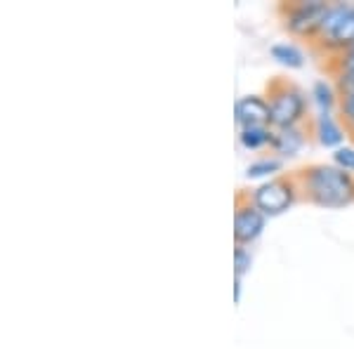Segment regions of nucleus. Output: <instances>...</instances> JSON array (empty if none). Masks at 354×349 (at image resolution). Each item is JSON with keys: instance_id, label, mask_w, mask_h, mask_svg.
Returning <instances> with one entry per match:
<instances>
[{"instance_id": "f257e3e1", "label": "nucleus", "mask_w": 354, "mask_h": 349, "mask_svg": "<svg viewBox=\"0 0 354 349\" xmlns=\"http://www.w3.org/2000/svg\"><path fill=\"white\" fill-rule=\"evenodd\" d=\"M305 194L310 201L324 208H340L354 201V180L350 173L330 165H312L302 170Z\"/></svg>"}, {"instance_id": "f03ea898", "label": "nucleus", "mask_w": 354, "mask_h": 349, "mask_svg": "<svg viewBox=\"0 0 354 349\" xmlns=\"http://www.w3.org/2000/svg\"><path fill=\"white\" fill-rule=\"evenodd\" d=\"M317 38L328 50L354 48V8L352 5H330L322 21Z\"/></svg>"}, {"instance_id": "7ed1b4c3", "label": "nucleus", "mask_w": 354, "mask_h": 349, "mask_svg": "<svg viewBox=\"0 0 354 349\" xmlns=\"http://www.w3.org/2000/svg\"><path fill=\"white\" fill-rule=\"evenodd\" d=\"M267 104H270V121L277 128H293L305 116V97L290 83H272Z\"/></svg>"}, {"instance_id": "20e7f679", "label": "nucleus", "mask_w": 354, "mask_h": 349, "mask_svg": "<svg viewBox=\"0 0 354 349\" xmlns=\"http://www.w3.org/2000/svg\"><path fill=\"white\" fill-rule=\"evenodd\" d=\"M295 198V182L293 180H272L260 189H255L253 203L262 210V215H281L290 208Z\"/></svg>"}, {"instance_id": "39448f33", "label": "nucleus", "mask_w": 354, "mask_h": 349, "mask_svg": "<svg viewBox=\"0 0 354 349\" xmlns=\"http://www.w3.org/2000/svg\"><path fill=\"white\" fill-rule=\"evenodd\" d=\"M330 5L324 0H310V3H295L288 8V28L298 36H317L322 21L326 17Z\"/></svg>"}, {"instance_id": "423d86ee", "label": "nucleus", "mask_w": 354, "mask_h": 349, "mask_svg": "<svg viewBox=\"0 0 354 349\" xmlns=\"http://www.w3.org/2000/svg\"><path fill=\"white\" fill-rule=\"evenodd\" d=\"M265 227V215L255 203H236V213H234V238L236 245L250 243L262 234Z\"/></svg>"}, {"instance_id": "0eeeda50", "label": "nucleus", "mask_w": 354, "mask_h": 349, "mask_svg": "<svg viewBox=\"0 0 354 349\" xmlns=\"http://www.w3.org/2000/svg\"><path fill=\"white\" fill-rule=\"evenodd\" d=\"M236 121L243 125V128H250V125H267L270 121V104H267L262 97H243V100L236 102Z\"/></svg>"}, {"instance_id": "6e6552de", "label": "nucleus", "mask_w": 354, "mask_h": 349, "mask_svg": "<svg viewBox=\"0 0 354 349\" xmlns=\"http://www.w3.org/2000/svg\"><path fill=\"white\" fill-rule=\"evenodd\" d=\"M302 142H305V137L298 128H279L277 133H274V140H272V147L277 149L279 153H283V156H293V153L300 151Z\"/></svg>"}, {"instance_id": "1a4fd4ad", "label": "nucleus", "mask_w": 354, "mask_h": 349, "mask_svg": "<svg viewBox=\"0 0 354 349\" xmlns=\"http://www.w3.org/2000/svg\"><path fill=\"white\" fill-rule=\"evenodd\" d=\"M239 140L245 149H262L265 144H272L274 133L267 125H250V128H241Z\"/></svg>"}, {"instance_id": "9d476101", "label": "nucleus", "mask_w": 354, "mask_h": 349, "mask_svg": "<svg viewBox=\"0 0 354 349\" xmlns=\"http://www.w3.org/2000/svg\"><path fill=\"white\" fill-rule=\"evenodd\" d=\"M319 142H322L324 147H335L342 142V130L333 123V118H330L328 113H324V116L319 118Z\"/></svg>"}, {"instance_id": "9b49d317", "label": "nucleus", "mask_w": 354, "mask_h": 349, "mask_svg": "<svg viewBox=\"0 0 354 349\" xmlns=\"http://www.w3.org/2000/svg\"><path fill=\"white\" fill-rule=\"evenodd\" d=\"M272 57L286 66H293V68L302 66V55H300V50L293 48V45H274Z\"/></svg>"}, {"instance_id": "f8f14e48", "label": "nucleus", "mask_w": 354, "mask_h": 349, "mask_svg": "<svg viewBox=\"0 0 354 349\" xmlns=\"http://www.w3.org/2000/svg\"><path fill=\"white\" fill-rule=\"evenodd\" d=\"M274 170H279V161H270V158H265V161H258L253 165H248V177H260V175H270Z\"/></svg>"}, {"instance_id": "ddd939ff", "label": "nucleus", "mask_w": 354, "mask_h": 349, "mask_svg": "<svg viewBox=\"0 0 354 349\" xmlns=\"http://www.w3.org/2000/svg\"><path fill=\"white\" fill-rule=\"evenodd\" d=\"M333 158L340 165V170H345V173H352L354 170V149H338L333 153Z\"/></svg>"}, {"instance_id": "4468645a", "label": "nucleus", "mask_w": 354, "mask_h": 349, "mask_svg": "<svg viewBox=\"0 0 354 349\" xmlns=\"http://www.w3.org/2000/svg\"><path fill=\"white\" fill-rule=\"evenodd\" d=\"M234 262H236V276L241 279L245 272L250 269V253L243 245H236V253H234Z\"/></svg>"}, {"instance_id": "2eb2a0df", "label": "nucleus", "mask_w": 354, "mask_h": 349, "mask_svg": "<svg viewBox=\"0 0 354 349\" xmlns=\"http://www.w3.org/2000/svg\"><path fill=\"white\" fill-rule=\"evenodd\" d=\"M340 113H342V118H345L347 125L354 123V93L340 97Z\"/></svg>"}, {"instance_id": "dca6fc26", "label": "nucleus", "mask_w": 354, "mask_h": 349, "mask_svg": "<svg viewBox=\"0 0 354 349\" xmlns=\"http://www.w3.org/2000/svg\"><path fill=\"white\" fill-rule=\"evenodd\" d=\"M314 93H317V102L322 104L324 109H328L333 104V93L328 90L326 83H317V88H314Z\"/></svg>"}, {"instance_id": "f3484780", "label": "nucleus", "mask_w": 354, "mask_h": 349, "mask_svg": "<svg viewBox=\"0 0 354 349\" xmlns=\"http://www.w3.org/2000/svg\"><path fill=\"white\" fill-rule=\"evenodd\" d=\"M340 68H342V73H354V48H350V50H345V53H342Z\"/></svg>"}, {"instance_id": "a211bd4d", "label": "nucleus", "mask_w": 354, "mask_h": 349, "mask_svg": "<svg viewBox=\"0 0 354 349\" xmlns=\"http://www.w3.org/2000/svg\"><path fill=\"white\" fill-rule=\"evenodd\" d=\"M347 130H350V133H352V137H354V123H352V125H347Z\"/></svg>"}]
</instances>
